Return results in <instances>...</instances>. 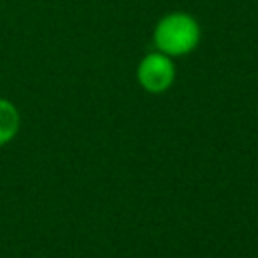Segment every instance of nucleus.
Segmentation results:
<instances>
[{"label": "nucleus", "mask_w": 258, "mask_h": 258, "mask_svg": "<svg viewBox=\"0 0 258 258\" xmlns=\"http://www.w3.org/2000/svg\"><path fill=\"white\" fill-rule=\"evenodd\" d=\"M155 46L167 56H179L191 52L200 42L198 22L183 12H173L163 16L153 32Z\"/></svg>", "instance_id": "nucleus-1"}, {"label": "nucleus", "mask_w": 258, "mask_h": 258, "mask_svg": "<svg viewBox=\"0 0 258 258\" xmlns=\"http://www.w3.org/2000/svg\"><path fill=\"white\" fill-rule=\"evenodd\" d=\"M137 79L147 93H163L175 79V67L163 52H151L143 56L137 67Z\"/></svg>", "instance_id": "nucleus-2"}, {"label": "nucleus", "mask_w": 258, "mask_h": 258, "mask_svg": "<svg viewBox=\"0 0 258 258\" xmlns=\"http://www.w3.org/2000/svg\"><path fill=\"white\" fill-rule=\"evenodd\" d=\"M18 125H20V115L16 107L10 101L0 99V145L8 143L16 135Z\"/></svg>", "instance_id": "nucleus-3"}]
</instances>
